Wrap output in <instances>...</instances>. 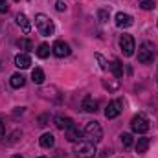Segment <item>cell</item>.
Wrapping results in <instances>:
<instances>
[{
  "instance_id": "34",
  "label": "cell",
  "mask_w": 158,
  "mask_h": 158,
  "mask_svg": "<svg viewBox=\"0 0 158 158\" xmlns=\"http://www.w3.org/2000/svg\"><path fill=\"white\" fill-rule=\"evenodd\" d=\"M39 158H46V156H39Z\"/></svg>"
},
{
  "instance_id": "24",
  "label": "cell",
  "mask_w": 158,
  "mask_h": 158,
  "mask_svg": "<svg viewBox=\"0 0 158 158\" xmlns=\"http://www.w3.org/2000/svg\"><path fill=\"white\" fill-rule=\"evenodd\" d=\"M96 59L99 61V66H101L103 70H109V68H110V64H109V63H107V61H105V59H103L99 53H96Z\"/></svg>"
},
{
  "instance_id": "21",
  "label": "cell",
  "mask_w": 158,
  "mask_h": 158,
  "mask_svg": "<svg viewBox=\"0 0 158 158\" xmlns=\"http://www.w3.org/2000/svg\"><path fill=\"white\" fill-rule=\"evenodd\" d=\"M17 46H19L20 50H24V52L33 50V42H31L30 39H19V40H17Z\"/></svg>"
},
{
  "instance_id": "17",
  "label": "cell",
  "mask_w": 158,
  "mask_h": 158,
  "mask_svg": "<svg viewBox=\"0 0 158 158\" xmlns=\"http://www.w3.org/2000/svg\"><path fill=\"white\" fill-rule=\"evenodd\" d=\"M44 79H46V76H44L42 68H35V70L31 72V81H33L35 85H42V83H44Z\"/></svg>"
},
{
  "instance_id": "7",
  "label": "cell",
  "mask_w": 158,
  "mask_h": 158,
  "mask_svg": "<svg viewBox=\"0 0 158 158\" xmlns=\"http://www.w3.org/2000/svg\"><path fill=\"white\" fill-rule=\"evenodd\" d=\"M153 59H155V52L149 48V44H142L138 48V61L142 64H149V63H153Z\"/></svg>"
},
{
  "instance_id": "1",
  "label": "cell",
  "mask_w": 158,
  "mask_h": 158,
  "mask_svg": "<svg viewBox=\"0 0 158 158\" xmlns=\"http://www.w3.org/2000/svg\"><path fill=\"white\" fill-rule=\"evenodd\" d=\"M74 155L77 158H94L96 156V145L88 140H79L74 143Z\"/></svg>"
},
{
  "instance_id": "19",
  "label": "cell",
  "mask_w": 158,
  "mask_h": 158,
  "mask_svg": "<svg viewBox=\"0 0 158 158\" xmlns=\"http://www.w3.org/2000/svg\"><path fill=\"white\" fill-rule=\"evenodd\" d=\"M50 52H52V48H50L46 42H42V44L37 46V57H40V59H46V57L50 55Z\"/></svg>"
},
{
  "instance_id": "31",
  "label": "cell",
  "mask_w": 158,
  "mask_h": 158,
  "mask_svg": "<svg viewBox=\"0 0 158 158\" xmlns=\"http://www.w3.org/2000/svg\"><path fill=\"white\" fill-rule=\"evenodd\" d=\"M4 132H6V125H4V121L0 119V136H4Z\"/></svg>"
},
{
  "instance_id": "3",
  "label": "cell",
  "mask_w": 158,
  "mask_h": 158,
  "mask_svg": "<svg viewBox=\"0 0 158 158\" xmlns=\"http://www.w3.org/2000/svg\"><path fill=\"white\" fill-rule=\"evenodd\" d=\"M35 26H37V30H39V33L42 37H50V35H53V31H55V26H53V22L46 17V15H35Z\"/></svg>"
},
{
  "instance_id": "22",
  "label": "cell",
  "mask_w": 158,
  "mask_h": 158,
  "mask_svg": "<svg viewBox=\"0 0 158 158\" xmlns=\"http://www.w3.org/2000/svg\"><path fill=\"white\" fill-rule=\"evenodd\" d=\"M119 138H121V143H123V147H131V145H132V134H129V132H123Z\"/></svg>"
},
{
  "instance_id": "12",
  "label": "cell",
  "mask_w": 158,
  "mask_h": 158,
  "mask_svg": "<svg viewBox=\"0 0 158 158\" xmlns=\"http://www.w3.org/2000/svg\"><path fill=\"white\" fill-rule=\"evenodd\" d=\"M53 121H55L57 129H61V131H66V129H70V127L74 125V121L70 118H66V116H55Z\"/></svg>"
},
{
  "instance_id": "32",
  "label": "cell",
  "mask_w": 158,
  "mask_h": 158,
  "mask_svg": "<svg viewBox=\"0 0 158 158\" xmlns=\"http://www.w3.org/2000/svg\"><path fill=\"white\" fill-rule=\"evenodd\" d=\"M57 158H66V155H63V151H57Z\"/></svg>"
},
{
  "instance_id": "14",
  "label": "cell",
  "mask_w": 158,
  "mask_h": 158,
  "mask_svg": "<svg viewBox=\"0 0 158 158\" xmlns=\"http://www.w3.org/2000/svg\"><path fill=\"white\" fill-rule=\"evenodd\" d=\"M64 132H66V140H70V142H74V143L79 142V140H81V136H83V134H81V131H79L76 125H72V127H70V129H66Z\"/></svg>"
},
{
  "instance_id": "9",
  "label": "cell",
  "mask_w": 158,
  "mask_h": 158,
  "mask_svg": "<svg viewBox=\"0 0 158 158\" xmlns=\"http://www.w3.org/2000/svg\"><path fill=\"white\" fill-rule=\"evenodd\" d=\"M132 22H134V19H132L129 13H121V11H119L118 15H116V26H118V28H131Z\"/></svg>"
},
{
  "instance_id": "29",
  "label": "cell",
  "mask_w": 158,
  "mask_h": 158,
  "mask_svg": "<svg viewBox=\"0 0 158 158\" xmlns=\"http://www.w3.org/2000/svg\"><path fill=\"white\" fill-rule=\"evenodd\" d=\"M46 121H48V116L44 114V116H40V118H39V125H42V127H44V125H48Z\"/></svg>"
},
{
  "instance_id": "26",
  "label": "cell",
  "mask_w": 158,
  "mask_h": 158,
  "mask_svg": "<svg viewBox=\"0 0 158 158\" xmlns=\"http://www.w3.org/2000/svg\"><path fill=\"white\" fill-rule=\"evenodd\" d=\"M19 136H20V131H15V132H13V134L9 136V140H6V142H7V143H15Z\"/></svg>"
},
{
  "instance_id": "18",
  "label": "cell",
  "mask_w": 158,
  "mask_h": 158,
  "mask_svg": "<svg viewBox=\"0 0 158 158\" xmlns=\"http://www.w3.org/2000/svg\"><path fill=\"white\" fill-rule=\"evenodd\" d=\"M149 143H151V140L149 138H138V143H136V153H145L147 149H149Z\"/></svg>"
},
{
  "instance_id": "25",
  "label": "cell",
  "mask_w": 158,
  "mask_h": 158,
  "mask_svg": "<svg viewBox=\"0 0 158 158\" xmlns=\"http://www.w3.org/2000/svg\"><path fill=\"white\" fill-rule=\"evenodd\" d=\"M98 17H99L101 22H107V20H109V11H107V9H99V11H98Z\"/></svg>"
},
{
  "instance_id": "8",
  "label": "cell",
  "mask_w": 158,
  "mask_h": 158,
  "mask_svg": "<svg viewBox=\"0 0 158 158\" xmlns=\"http://www.w3.org/2000/svg\"><path fill=\"white\" fill-rule=\"evenodd\" d=\"M52 52H53L55 57H68L72 50H70V46L64 40H55L53 46H52Z\"/></svg>"
},
{
  "instance_id": "20",
  "label": "cell",
  "mask_w": 158,
  "mask_h": 158,
  "mask_svg": "<svg viewBox=\"0 0 158 158\" xmlns=\"http://www.w3.org/2000/svg\"><path fill=\"white\" fill-rule=\"evenodd\" d=\"M110 70H112V74H114L116 77H123V64L119 63L118 59H114V61H112V64H110Z\"/></svg>"
},
{
  "instance_id": "30",
  "label": "cell",
  "mask_w": 158,
  "mask_h": 158,
  "mask_svg": "<svg viewBox=\"0 0 158 158\" xmlns=\"http://www.w3.org/2000/svg\"><path fill=\"white\" fill-rule=\"evenodd\" d=\"M24 110H26L24 107H17V110H15L13 114H15V116H19V114H24Z\"/></svg>"
},
{
  "instance_id": "2",
  "label": "cell",
  "mask_w": 158,
  "mask_h": 158,
  "mask_svg": "<svg viewBox=\"0 0 158 158\" xmlns=\"http://www.w3.org/2000/svg\"><path fill=\"white\" fill-rule=\"evenodd\" d=\"M83 136H85L88 142H92V143L96 145V143H99V142L103 140V129H101V125H99L98 121H88L86 127H85Z\"/></svg>"
},
{
  "instance_id": "33",
  "label": "cell",
  "mask_w": 158,
  "mask_h": 158,
  "mask_svg": "<svg viewBox=\"0 0 158 158\" xmlns=\"http://www.w3.org/2000/svg\"><path fill=\"white\" fill-rule=\"evenodd\" d=\"M11 158H22V156H20V155H13Z\"/></svg>"
},
{
  "instance_id": "13",
  "label": "cell",
  "mask_w": 158,
  "mask_h": 158,
  "mask_svg": "<svg viewBox=\"0 0 158 158\" xmlns=\"http://www.w3.org/2000/svg\"><path fill=\"white\" fill-rule=\"evenodd\" d=\"M15 20H17V24L22 28V31H24V33H30V31H31V24H30V20H28V17H26V15L19 13Z\"/></svg>"
},
{
  "instance_id": "6",
  "label": "cell",
  "mask_w": 158,
  "mask_h": 158,
  "mask_svg": "<svg viewBox=\"0 0 158 158\" xmlns=\"http://www.w3.org/2000/svg\"><path fill=\"white\" fill-rule=\"evenodd\" d=\"M121 110H123V99H114V101H110V103L107 105V109H105V118L107 119L118 118L119 114H121Z\"/></svg>"
},
{
  "instance_id": "35",
  "label": "cell",
  "mask_w": 158,
  "mask_h": 158,
  "mask_svg": "<svg viewBox=\"0 0 158 158\" xmlns=\"http://www.w3.org/2000/svg\"><path fill=\"white\" fill-rule=\"evenodd\" d=\"M156 81H158V79H156Z\"/></svg>"
},
{
  "instance_id": "23",
  "label": "cell",
  "mask_w": 158,
  "mask_h": 158,
  "mask_svg": "<svg viewBox=\"0 0 158 158\" xmlns=\"http://www.w3.org/2000/svg\"><path fill=\"white\" fill-rule=\"evenodd\" d=\"M155 6H156V4H155V0H142V2H140V7H142V9H145V11L155 9Z\"/></svg>"
},
{
  "instance_id": "15",
  "label": "cell",
  "mask_w": 158,
  "mask_h": 158,
  "mask_svg": "<svg viewBox=\"0 0 158 158\" xmlns=\"http://www.w3.org/2000/svg\"><path fill=\"white\" fill-rule=\"evenodd\" d=\"M39 143L44 147V149H50V147H53V145H55V138H53V134H52V132H44V134L40 136Z\"/></svg>"
},
{
  "instance_id": "28",
  "label": "cell",
  "mask_w": 158,
  "mask_h": 158,
  "mask_svg": "<svg viewBox=\"0 0 158 158\" xmlns=\"http://www.w3.org/2000/svg\"><path fill=\"white\" fill-rule=\"evenodd\" d=\"M7 11H9L7 2H6V0H0V13H7Z\"/></svg>"
},
{
  "instance_id": "11",
  "label": "cell",
  "mask_w": 158,
  "mask_h": 158,
  "mask_svg": "<svg viewBox=\"0 0 158 158\" xmlns=\"http://www.w3.org/2000/svg\"><path fill=\"white\" fill-rule=\"evenodd\" d=\"M81 109L85 112H96L98 110V99H94L92 96H85V99L81 103Z\"/></svg>"
},
{
  "instance_id": "27",
  "label": "cell",
  "mask_w": 158,
  "mask_h": 158,
  "mask_svg": "<svg viewBox=\"0 0 158 158\" xmlns=\"http://www.w3.org/2000/svg\"><path fill=\"white\" fill-rule=\"evenodd\" d=\"M55 9H57V11H64V9H66V4H64L63 0H57V2H55Z\"/></svg>"
},
{
  "instance_id": "10",
  "label": "cell",
  "mask_w": 158,
  "mask_h": 158,
  "mask_svg": "<svg viewBox=\"0 0 158 158\" xmlns=\"http://www.w3.org/2000/svg\"><path fill=\"white\" fill-rule=\"evenodd\" d=\"M30 64H31V59H30L28 53H19V55H15V66H17V68L26 70V68H30Z\"/></svg>"
},
{
  "instance_id": "16",
  "label": "cell",
  "mask_w": 158,
  "mask_h": 158,
  "mask_svg": "<svg viewBox=\"0 0 158 158\" xmlns=\"http://www.w3.org/2000/svg\"><path fill=\"white\" fill-rule=\"evenodd\" d=\"M9 85H11L13 88H20V86L26 85V77H24L22 74H13L11 79H9Z\"/></svg>"
},
{
  "instance_id": "5",
  "label": "cell",
  "mask_w": 158,
  "mask_h": 158,
  "mask_svg": "<svg viewBox=\"0 0 158 158\" xmlns=\"http://www.w3.org/2000/svg\"><path fill=\"white\" fill-rule=\"evenodd\" d=\"M119 48H121V52H123L125 57H131V55L134 53V50H136V44H134L132 35L123 33V35L119 37Z\"/></svg>"
},
{
  "instance_id": "4",
  "label": "cell",
  "mask_w": 158,
  "mask_h": 158,
  "mask_svg": "<svg viewBox=\"0 0 158 158\" xmlns=\"http://www.w3.org/2000/svg\"><path fill=\"white\" fill-rule=\"evenodd\" d=\"M131 129L134 132H138V134H145L149 131V119H147V116L145 114L132 116V119H131Z\"/></svg>"
}]
</instances>
